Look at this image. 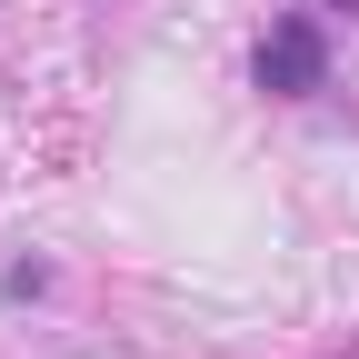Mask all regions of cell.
Wrapping results in <instances>:
<instances>
[{"instance_id": "1", "label": "cell", "mask_w": 359, "mask_h": 359, "mask_svg": "<svg viewBox=\"0 0 359 359\" xmlns=\"http://www.w3.org/2000/svg\"><path fill=\"white\" fill-rule=\"evenodd\" d=\"M330 80V40H320V20L309 11H280L259 30V90L269 100H309V90Z\"/></svg>"}, {"instance_id": "2", "label": "cell", "mask_w": 359, "mask_h": 359, "mask_svg": "<svg viewBox=\"0 0 359 359\" xmlns=\"http://www.w3.org/2000/svg\"><path fill=\"white\" fill-rule=\"evenodd\" d=\"M339 11H359V0H339Z\"/></svg>"}]
</instances>
